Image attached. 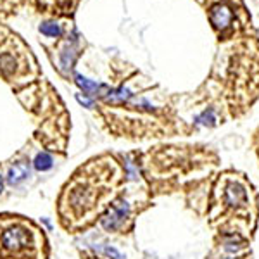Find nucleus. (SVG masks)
<instances>
[{"instance_id": "nucleus-1", "label": "nucleus", "mask_w": 259, "mask_h": 259, "mask_svg": "<svg viewBox=\"0 0 259 259\" xmlns=\"http://www.w3.org/2000/svg\"><path fill=\"white\" fill-rule=\"evenodd\" d=\"M119 180L118 164L112 157H99L81 166L66 183L59 199V214L66 228L78 230L107 206Z\"/></svg>"}, {"instance_id": "nucleus-2", "label": "nucleus", "mask_w": 259, "mask_h": 259, "mask_svg": "<svg viewBox=\"0 0 259 259\" xmlns=\"http://www.w3.org/2000/svg\"><path fill=\"white\" fill-rule=\"evenodd\" d=\"M44 230L21 214H0V259H47Z\"/></svg>"}, {"instance_id": "nucleus-3", "label": "nucleus", "mask_w": 259, "mask_h": 259, "mask_svg": "<svg viewBox=\"0 0 259 259\" xmlns=\"http://www.w3.org/2000/svg\"><path fill=\"white\" fill-rule=\"evenodd\" d=\"M130 216V204L126 200L119 199L114 200L107 211L100 216V227H102L106 232H116L124 225V221Z\"/></svg>"}, {"instance_id": "nucleus-4", "label": "nucleus", "mask_w": 259, "mask_h": 259, "mask_svg": "<svg viewBox=\"0 0 259 259\" xmlns=\"http://www.w3.org/2000/svg\"><path fill=\"white\" fill-rule=\"evenodd\" d=\"M223 200L230 209L242 211L249 206V194L239 180H228L223 189Z\"/></svg>"}, {"instance_id": "nucleus-5", "label": "nucleus", "mask_w": 259, "mask_h": 259, "mask_svg": "<svg viewBox=\"0 0 259 259\" xmlns=\"http://www.w3.org/2000/svg\"><path fill=\"white\" fill-rule=\"evenodd\" d=\"M209 18L216 28H227L230 21H232V11H230V7L223 6V4H218V6H214L211 9Z\"/></svg>"}, {"instance_id": "nucleus-6", "label": "nucleus", "mask_w": 259, "mask_h": 259, "mask_svg": "<svg viewBox=\"0 0 259 259\" xmlns=\"http://www.w3.org/2000/svg\"><path fill=\"white\" fill-rule=\"evenodd\" d=\"M28 177H30V164L28 162H16L7 173V182H9V185H19Z\"/></svg>"}, {"instance_id": "nucleus-7", "label": "nucleus", "mask_w": 259, "mask_h": 259, "mask_svg": "<svg viewBox=\"0 0 259 259\" xmlns=\"http://www.w3.org/2000/svg\"><path fill=\"white\" fill-rule=\"evenodd\" d=\"M33 166H35L36 171H41V173L49 171V169H52V166H54V157L50 156L49 152H38L35 161H33Z\"/></svg>"}, {"instance_id": "nucleus-8", "label": "nucleus", "mask_w": 259, "mask_h": 259, "mask_svg": "<svg viewBox=\"0 0 259 259\" xmlns=\"http://www.w3.org/2000/svg\"><path fill=\"white\" fill-rule=\"evenodd\" d=\"M74 78H76V85L83 90V94L94 95V94H97L99 90L104 89V85H99V83H95V81L87 80V78H83L81 74H74Z\"/></svg>"}, {"instance_id": "nucleus-9", "label": "nucleus", "mask_w": 259, "mask_h": 259, "mask_svg": "<svg viewBox=\"0 0 259 259\" xmlns=\"http://www.w3.org/2000/svg\"><path fill=\"white\" fill-rule=\"evenodd\" d=\"M214 121H216V118H214V111H212V109H207V111H204L197 119H195V123H197V124H202V126H212V124H214Z\"/></svg>"}, {"instance_id": "nucleus-10", "label": "nucleus", "mask_w": 259, "mask_h": 259, "mask_svg": "<svg viewBox=\"0 0 259 259\" xmlns=\"http://www.w3.org/2000/svg\"><path fill=\"white\" fill-rule=\"evenodd\" d=\"M40 31L47 36H59L61 35V28L56 23H44L40 26Z\"/></svg>"}, {"instance_id": "nucleus-11", "label": "nucleus", "mask_w": 259, "mask_h": 259, "mask_svg": "<svg viewBox=\"0 0 259 259\" xmlns=\"http://www.w3.org/2000/svg\"><path fill=\"white\" fill-rule=\"evenodd\" d=\"M21 2H23V0H0V12L2 11H7V12L14 11Z\"/></svg>"}, {"instance_id": "nucleus-12", "label": "nucleus", "mask_w": 259, "mask_h": 259, "mask_svg": "<svg viewBox=\"0 0 259 259\" xmlns=\"http://www.w3.org/2000/svg\"><path fill=\"white\" fill-rule=\"evenodd\" d=\"M104 254H106L107 257H111V259H126V257H123V254L119 252L118 249H114V247H104Z\"/></svg>"}, {"instance_id": "nucleus-13", "label": "nucleus", "mask_w": 259, "mask_h": 259, "mask_svg": "<svg viewBox=\"0 0 259 259\" xmlns=\"http://www.w3.org/2000/svg\"><path fill=\"white\" fill-rule=\"evenodd\" d=\"M76 99H78V102L83 104V106H85V107H94V100L89 99V97H85V95L78 94V95H76Z\"/></svg>"}, {"instance_id": "nucleus-14", "label": "nucleus", "mask_w": 259, "mask_h": 259, "mask_svg": "<svg viewBox=\"0 0 259 259\" xmlns=\"http://www.w3.org/2000/svg\"><path fill=\"white\" fill-rule=\"evenodd\" d=\"M2 190H4V178L0 177V194H2Z\"/></svg>"}]
</instances>
